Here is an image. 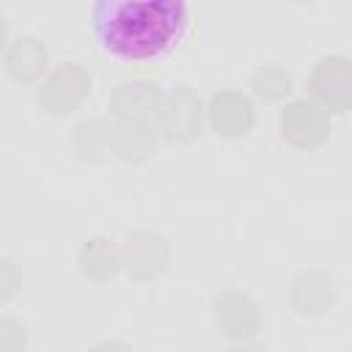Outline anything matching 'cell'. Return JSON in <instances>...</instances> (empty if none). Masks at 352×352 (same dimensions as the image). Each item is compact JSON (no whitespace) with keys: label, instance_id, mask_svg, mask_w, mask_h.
<instances>
[{"label":"cell","instance_id":"1","mask_svg":"<svg viewBox=\"0 0 352 352\" xmlns=\"http://www.w3.org/2000/svg\"><path fill=\"white\" fill-rule=\"evenodd\" d=\"M192 28L187 0H96L91 30L99 52L116 63H157L179 50Z\"/></svg>","mask_w":352,"mask_h":352}]
</instances>
